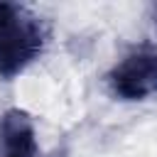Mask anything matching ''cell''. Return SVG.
<instances>
[{
    "instance_id": "obj_1",
    "label": "cell",
    "mask_w": 157,
    "mask_h": 157,
    "mask_svg": "<svg viewBox=\"0 0 157 157\" xmlns=\"http://www.w3.org/2000/svg\"><path fill=\"white\" fill-rule=\"evenodd\" d=\"M47 29L25 7L0 2V78L22 74L44 49Z\"/></svg>"
},
{
    "instance_id": "obj_2",
    "label": "cell",
    "mask_w": 157,
    "mask_h": 157,
    "mask_svg": "<svg viewBox=\"0 0 157 157\" xmlns=\"http://www.w3.org/2000/svg\"><path fill=\"white\" fill-rule=\"evenodd\" d=\"M108 88L120 101L157 96V49L142 44L128 52L108 74Z\"/></svg>"
},
{
    "instance_id": "obj_3",
    "label": "cell",
    "mask_w": 157,
    "mask_h": 157,
    "mask_svg": "<svg viewBox=\"0 0 157 157\" xmlns=\"http://www.w3.org/2000/svg\"><path fill=\"white\" fill-rule=\"evenodd\" d=\"M0 157H39L32 115L10 108L0 115Z\"/></svg>"
}]
</instances>
